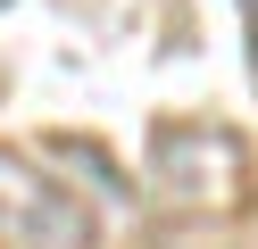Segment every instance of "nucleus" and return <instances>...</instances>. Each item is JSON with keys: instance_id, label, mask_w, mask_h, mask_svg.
<instances>
[{"instance_id": "obj_1", "label": "nucleus", "mask_w": 258, "mask_h": 249, "mask_svg": "<svg viewBox=\"0 0 258 249\" xmlns=\"http://www.w3.org/2000/svg\"><path fill=\"white\" fill-rule=\"evenodd\" d=\"M241 166H250V149L233 125H167L150 149L158 199H175V208H225L241 191Z\"/></svg>"}, {"instance_id": "obj_2", "label": "nucleus", "mask_w": 258, "mask_h": 249, "mask_svg": "<svg viewBox=\"0 0 258 249\" xmlns=\"http://www.w3.org/2000/svg\"><path fill=\"white\" fill-rule=\"evenodd\" d=\"M0 232H9V241H34V249H75L92 224H84V208H75L50 175H34L25 158L0 149Z\"/></svg>"}]
</instances>
